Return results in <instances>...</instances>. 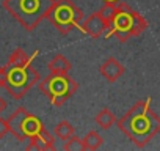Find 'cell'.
Segmentation results:
<instances>
[{
  "mask_svg": "<svg viewBox=\"0 0 160 151\" xmlns=\"http://www.w3.org/2000/svg\"><path fill=\"white\" fill-rule=\"evenodd\" d=\"M5 85V66H0V88Z\"/></svg>",
  "mask_w": 160,
  "mask_h": 151,
  "instance_id": "18",
  "label": "cell"
},
{
  "mask_svg": "<svg viewBox=\"0 0 160 151\" xmlns=\"http://www.w3.org/2000/svg\"><path fill=\"white\" fill-rule=\"evenodd\" d=\"M5 109H7V101H5L2 96H0V113H2Z\"/></svg>",
  "mask_w": 160,
  "mask_h": 151,
  "instance_id": "19",
  "label": "cell"
},
{
  "mask_svg": "<svg viewBox=\"0 0 160 151\" xmlns=\"http://www.w3.org/2000/svg\"><path fill=\"white\" fill-rule=\"evenodd\" d=\"M82 142H83V149H91L93 151V149H98L104 145V137L98 131H90L82 138Z\"/></svg>",
  "mask_w": 160,
  "mask_h": 151,
  "instance_id": "14",
  "label": "cell"
},
{
  "mask_svg": "<svg viewBox=\"0 0 160 151\" xmlns=\"http://www.w3.org/2000/svg\"><path fill=\"white\" fill-rule=\"evenodd\" d=\"M55 0H3V8L27 30L33 32L46 19Z\"/></svg>",
  "mask_w": 160,
  "mask_h": 151,
  "instance_id": "3",
  "label": "cell"
},
{
  "mask_svg": "<svg viewBox=\"0 0 160 151\" xmlns=\"http://www.w3.org/2000/svg\"><path fill=\"white\" fill-rule=\"evenodd\" d=\"M118 129L138 146H146L160 132V117L151 107V98L137 101L116 121Z\"/></svg>",
  "mask_w": 160,
  "mask_h": 151,
  "instance_id": "1",
  "label": "cell"
},
{
  "mask_svg": "<svg viewBox=\"0 0 160 151\" xmlns=\"http://www.w3.org/2000/svg\"><path fill=\"white\" fill-rule=\"evenodd\" d=\"M99 72L105 77L107 82L115 84L119 77H122V74L126 72V68H124V65H122L118 58L110 57V58H107V60L99 66Z\"/></svg>",
  "mask_w": 160,
  "mask_h": 151,
  "instance_id": "9",
  "label": "cell"
},
{
  "mask_svg": "<svg viewBox=\"0 0 160 151\" xmlns=\"http://www.w3.org/2000/svg\"><path fill=\"white\" fill-rule=\"evenodd\" d=\"M39 81L41 74L32 66V61L25 65H5L3 88L14 99H22Z\"/></svg>",
  "mask_w": 160,
  "mask_h": 151,
  "instance_id": "4",
  "label": "cell"
},
{
  "mask_svg": "<svg viewBox=\"0 0 160 151\" xmlns=\"http://www.w3.org/2000/svg\"><path fill=\"white\" fill-rule=\"evenodd\" d=\"M146 29L148 21L126 2L119 0L116 2L115 11L108 21V30L105 33V38L115 36L119 43H127L129 39L140 36Z\"/></svg>",
  "mask_w": 160,
  "mask_h": 151,
  "instance_id": "2",
  "label": "cell"
},
{
  "mask_svg": "<svg viewBox=\"0 0 160 151\" xmlns=\"http://www.w3.org/2000/svg\"><path fill=\"white\" fill-rule=\"evenodd\" d=\"M78 29H80V32H82V33H85V35L98 39L101 36H105V33L108 30V22L102 16L101 11H94L93 14H90L85 19V22L80 24Z\"/></svg>",
  "mask_w": 160,
  "mask_h": 151,
  "instance_id": "8",
  "label": "cell"
},
{
  "mask_svg": "<svg viewBox=\"0 0 160 151\" xmlns=\"http://www.w3.org/2000/svg\"><path fill=\"white\" fill-rule=\"evenodd\" d=\"M49 71L50 72H69L71 71V63L63 54H57L49 61Z\"/></svg>",
  "mask_w": 160,
  "mask_h": 151,
  "instance_id": "12",
  "label": "cell"
},
{
  "mask_svg": "<svg viewBox=\"0 0 160 151\" xmlns=\"http://www.w3.org/2000/svg\"><path fill=\"white\" fill-rule=\"evenodd\" d=\"M104 3H115V2H119V0H102Z\"/></svg>",
  "mask_w": 160,
  "mask_h": 151,
  "instance_id": "20",
  "label": "cell"
},
{
  "mask_svg": "<svg viewBox=\"0 0 160 151\" xmlns=\"http://www.w3.org/2000/svg\"><path fill=\"white\" fill-rule=\"evenodd\" d=\"M94 121H96V124H98L101 129L107 131V129H110L113 124H116L118 118H116V115H115L110 109L104 107V109H101V110L98 112V115L94 117Z\"/></svg>",
  "mask_w": 160,
  "mask_h": 151,
  "instance_id": "11",
  "label": "cell"
},
{
  "mask_svg": "<svg viewBox=\"0 0 160 151\" xmlns=\"http://www.w3.org/2000/svg\"><path fill=\"white\" fill-rule=\"evenodd\" d=\"M53 134H55V137L60 138V140H68L71 135L75 134V131H74V128H72V124H71L69 121L63 120V121H60V123L53 128Z\"/></svg>",
  "mask_w": 160,
  "mask_h": 151,
  "instance_id": "15",
  "label": "cell"
},
{
  "mask_svg": "<svg viewBox=\"0 0 160 151\" xmlns=\"http://www.w3.org/2000/svg\"><path fill=\"white\" fill-rule=\"evenodd\" d=\"M27 149H36V151H47V149H55V138L47 129L39 132L38 135L32 137L28 140Z\"/></svg>",
  "mask_w": 160,
  "mask_h": 151,
  "instance_id": "10",
  "label": "cell"
},
{
  "mask_svg": "<svg viewBox=\"0 0 160 151\" xmlns=\"http://www.w3.org/2000/svg\"><path fill=\"white\" fill-rule=\"evenodd\" d=\"M10 132V124H8V120L0 117V138H3L7 134Z\"/></svg>",
  "mask_w": 160,
  "mask_h": 151,
  "instance_id": "17",
  "label": "cell"
},
{
  "mask_svg": "<svg viewBox=\"0 0 160 151\" xmlns=\"http://www.w3.org/2000/svg\"><path fill=\"white\" fill-rule=\"evenodd\" d=\"M46 18L61 35H68L72 29L80 27L83 11L72 0H55Z\"/></svg>",
  "mask_w": 160,
  "mask_h": 151,
  "instance_id": "6",
  "label": "cell"
},
{
  "mask_svg": "<svg viewBox=\"0 0 160 151\" xmlns=\"http://www.w3.org/2000/svg\"><path fill=\"white\" fill-rule=\"evenodd\" d=\"M39 90L55 107H61L77 93L78 84L69 72H50L47 77L39 81Z\"/></svg>",
  "mask_w": 160,
  "mask_h": 151,
  "instance_id": "5",
  "label": "cell"
},
{
  "mask_svg": "<svg viewBox=\"0 0 160 151\" xmlns=\"http://www.w3.org/2000/svg\"><path fill=\"white\" fill-rule=\"evenodd\" d=\"M36 55H38V50H36L33 55H27V52H25L24 49L18 47V49H14V50L11 52V55H10L7 65H25V63H28V61H33V60L36 58Z\"/></svg>",
  "mask_w": 160,
  "mask_h": 151,
  "instance_id": "13",
  "label": "cell"
},
{
  "mask_svg": "<svg viewBox=\"0 0 160 151\" xmlns=\"http://www.w3.org/2000/svg\"><path fill=\"white\" fill-rule=\"evenodd\" d=\"M64 149H66V151H75V149L82 151V149H83V142H82V138L77 137L75 134L71 135L68 140H64Z\"/></svg>",
  "mask_w": 160,
  "mask_h": 151,
  "instance_id": "16",
  "label": "cell"
},
{
  "mask_svg": "<svg viewBox=\"0 0 160 151\" xmlns=\"http://www.w3.org/2000/svg\"><path fill=\"white\" fill-rule=\"evenodd\" d=\"M8 124H10V132L19 140H30L32 137L38 135L39 132H42L46 128L42 124V121L35 117L33 113H30L25 107H19L16 109L10 118H8Z\"/></svg>",
  "mask_w": 160,
  "mask_h": 151,
  "instance_id": "7",
  "label": "cell"
}]
</instances>
